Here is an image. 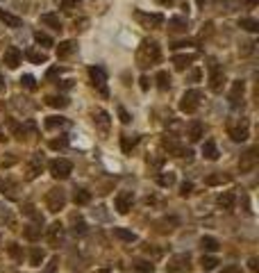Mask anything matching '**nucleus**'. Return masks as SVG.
I'll list each match as a JSON object with an SVG mask.
<instances>
[{"mask_svg":"<svg viewBox=\"0 0 259 273\" xmlns=\"http://www.w3.org/2000/svg\"><path fill=\"white\" fill-rule=\"evenodd\" d=\"M200 266L205 268V271H214V268L218 266V259H216L214 255H202V257H200Z\"/></svg>","mask_w":259,"mask_h":273,"instance_id":"34","label":"nucleus"},{"mask_svg":"<svg viewBox=\"0 0 259 273\" xmlns=\"http://www.w3.org/2000/svg\"><path fill=\"white\" fill-rule=\"evenodd\" d=\"M41 237V225H28L25 228V239H30V241H37V239Z\"/></svg>","mask_w":259,"mask_h":273,"instance_id":"36","label":"nucleus"},{"mask_svg":"<svg viewBox=\"0 0 259 273\" xmlns=\"http://www.w3.org/2000/svg\"><path fill=\"white\" fill-rule=\"evenodd\" d=\"M57 264H59V257H53V259H50V264L46 266L44 273H57Z\"/></svg>","mask_w":259,"mask_h":273,"instance_id":"48","label":"nucleus"},{"mask_svg":"<svg viewBox=\"0 0 259 273\" xmlns=\"http://www.w3.org/2000/svg\"><path fill=\"white\" fill-rule=\"evenodd\" d=\"M157 3H161V5H171L173 0H157Z\"/></svg>","mask_w":259,"mask_h":273,"instance_id":"53","label":"nucleus"},{"mask_svg":"<svg viewBox=\"0 0 259 273\" xmlns=\"http://www.w3.org/2000/svg\"><path fill=\"white\" fill-rule=\"evenodd\" d=\"M245 3H248V5H257V0H245Z\"/></svg>","mask_w":259,"mask_h":273,"instance_id":"55","label":"nucleus"},{"mask_svg":"<svg viewBox=\"0 0 259 273\" xmlns=\"http://www.w3.org/2000/svg\"><path fill=\"white\" fill-rule=\"evenodd\" d=\"M159 60H161V48H159V44H157V41H152V39L141 41V46H139V50H137V62H139V66H141V69H148V66L157 64Z\"/></svg>","mask_w":259,"mask_h":273,"instance_id":"1","label":"nucleus"},{"mask_svg":"<svg viewBox=\"0 0 259 273\" xmlns=\"http://www.w3.org/2000/svg\"><path fill=\"white\" fill-rule=\"evenodd\" d=\"M259 162V155H257V148H250L245 155H241L239 159V169L241 173H250V171H254V166H257Z\"/></svg>","mask_w":259,"mask_h":273,"instance_id":"10","label":"nucleus"},{"mask_svg":"<svg viewBox=\"0 0 259 273\" xmlns=\"http://www.w3.org/2000/svg\"><path fill=\"white\" fill-rule=\"evenodd\" d=\"M225 87V73L223 69H220L216 62H211L209 64V89L214 91V94H220Z\"/></svg>","mask_w":259,"mask_h":273,"instance_id":"4","label":"nucleus"},{"mask_svg":"<svg viewBox=\"0 0 259 273\" xmlns=\"http://www.w3.org/2000/svg\"><path fill=\"white\" fill-rule=\"evenodd\" d=\"M35 41H37L39 46H44V48H50V46H55V41L50 39V37L46 35V32H41V30L35 32Z\"/></svg>","mask_w":259,"mask_h":273,"instance_id":"35","label":"nucleus"},{"mask_svg":"<svg viewBox=\"0 0 259 273\" xmlns=\"http://www.w3.org/2000/svg\"><path fill=\"white\" fill-rule=\"evenodd\" d=\"M137 144H139V134H123V137H121L123 153H130V150H132Z\"/></svg>","mask_w":259,"mask_h":273,"instance_id":"21","label":"nucleus"},{"mask_svg":"<svg viewBox=\"0 0 259 273\" xmlns=\"http://www.w3.org/2000/svg\"><path fill=\"white\" fill-rule=\"evenodd\" d=\"M41 23L53 28V30H57V32L62 30V21H59V16H55V14H44L41 16Z\"/></svg>","mask_w":259,"mask_h":273,"instance_id":"26","label":"nucleus"},{"mask_svg":"<svg viewBox=\"0 0 259 273\" xmlns=\"http://www.w3.org/2000/svg\"><path fill=\"white\" fill-rule=\"evenodd\" d=\"M202 155H205L207 159H211V162L218 159V148H216L214 141H205V144H202Z\"/></svg>","mask_w":259,"mask_h":273,"instance_id":"27","label":"nucleus"},{"mask_svg":"<svg viewBox=\"0 0 259 273\" xmlns=\"http://www.w3.org/2000/svg\"><path fill=\"white\" fill-rule=\"evenodd\" d=\"M175 182V173H159L157 175V184L159 187H171Z\"/></svg>","mask_w":259,"mask_h":273,"instance_id":"37","label":"nucleus"},{"mask_svg":"<svg viewBox=\"0 0 259 273\" xmlns=\"http://www.w3.org/2000/svg\"><path fill=\"white\" fill-rule=\"evenodd\" d=\"M243 89H245L243 80H234L232 91H230V103H232V107H239V98L243 96Z\"/></svg>","mask_w":259,"mask_h":273,"instance_id":"17","label":"nucleus"},{"mask_svg":"<svg viewBox=\"0 0 259 273\" xmlns=\"http://www.w3.org/2000/svg\"><path fill=\"white\" fill-rule=\"evenodd\" d=\"M7 250H10V255L16 259V262H23V250H21L19 243H10V248Z\"/></svg>","mask_w":259,"mask_h":273,"instance_id":"42","label":"nucleus"},{"mask_svg":"<svg viewBox=\"0 0 259 273\" xmlns=\"http://www.w3.org/2000/svg\"><path fill=\"white\" fill-rule=\"evenodd\" d=\"M248 268L257 273V271H259V259H257V257H250V259H248Z\"/></svg>","mask_w":259,"mask_h":273,"instance_id":"50","label":"nucleus"},{"mask_svg":"<svg viewBox=\"0 0 259 273\" xmlns=\"http://www.w3.org/2000/svg\"><path fill=\"white\" fill-rule=\"evenodd\" d=\"M28 60L32 62V64H46V62H48V55L39 53V50H28Z\"/></svg>","mask_w":259,"mask_h":273,"instance_id":"31","label":"nucleus"},{"mask_svg":"<svg viewBox=\"0 0 259 273\" xmlns=\"http://www.w3.org/2000/svg\"><path fill=\"white\" fill-rule=\"evenodd\" d=\"M48 169H50V173H53V178H57V180H66L71 173H73V164H71L69 159L57 157V159H53V162L48 164Z\"/></svg>","mask_w":259,"mask_h":273,"instance_id":"3","label":"nucleus"},{"mask_svg":"<svg viewBox=\"0 0 259 273\" xmlns=\"http://www.w3.org/2000/svg\"><path fill=\"white\" fill-rule=\"evenodd\" d=\"M200 246H202V250H207V253H216V250L220 248L218 239H214V237H202L200 239Z\"/></svg>","mask_w":259,"mask_h":273,"instance_id":"25","label":"nucleus"},{"mask_svg":"<svg viewBox=\"0 0 259 273\" xmlns=\"http://www.w3.org/2000/svg\"><path fill=\"white\" fill-rule=\"evenodd\" d=\"M161 146H164L168 153H175V155H180V157H182V153H184V148H182L173 137H164V139H161Z\"/></svg>","mask_w":259,"mask_h":273,"instance_id":"22","label":"nucleus"},{"mask_svg":"<svg viewBox=\"0 0 259 273\" xmlns=\"http://www.w3.org/2000/svg\"><path fill=\"white\" fill-rule=\"evenodd\" d=\"M73 232L75 234H84V232H87V223H84L82 218H75V221H73Z\"/></svg>","mask_w":259,"mask_h":273,"instance_id":"44","label":"nucleus"},{"mask_svg":"<svg viewBox=\"0 0 259 273\" xmlns=\"http://www.w3.org/2000/svg\"><path fill=\"white\" fill-rule=\"evenodd\" d=\"M227 134H230L234 141H245L248 139V123H241V125H230L227 128Z\"/></svg>","mask_w":259,"mask_h":273,"instance_id":"14","label":"nucleus"},{"mask_svg":"<svg viewBox=\"0 0 259 273\" xmlns=\"http://www.w3.org/2000/svg\"><path fill=\"white\" fill-rule=\"evenodd\" d=\"M82 0H62V10H66V12H71L73 7H78Z\"/></svg>","mask_w":259,"mask_h":273,"instance_id":"46","label":"nucleus"},{"mask_svg":"<svg viewBox=\"0 0 259 273\" xmlns=\"http://www.w3.org/2000/svg\"><path fill=\"white\" fill-rule=\"evenodd\" d=\"M196 3H198V5H205V3H207V0H196Z\"/></svg>","mask_w":259,"mask_h":273,"instance_id":"56","label":"nucleus"},{"mask_svg":"<svg viewBox=\"0 0 259 273\" xmlns=\"http://www.w3.org/2000/svg\"><path fill=\"white\" fill-rule=\"evenodd\" d=\"M193 60H196V55H193V53H189V55H175V57H173V64H175L177 71H184Z\"/></svg>","mask_w":259,"mask_h":273,"instance_id":"19","label":"nucleus"},{"mask_svg":"<svg viewBox=\"0 0 259 273\" xmlns=\"http://www.w3.org/2000/svg\"><path fill=\"white\" fill-rule=\"evenodd\" d=\"M239 28H243V30H248V32H257L259 30V23L254 19H241L239 21Z\"/></svg>","mask_w":259,"mask_h":273,"instance_id":"38","label":"nucleus"},{"mask_svg":"<svg viewBox=\"0 0 259 273\" xmlns=\"http://www.w3.org/2000/svg\"><path fill=\"white\" fill-rule=\"evenodd\" d=\"M230 175H225V173H214V175H209V178L205 180L209 187H216V184H225V182H230Z\"/></svg>","mask_w":259,"mask_h":273,"instance_id":"32","label":"nucleus"},{"mask_svg":"<svg viewBox=\"0 0 259 273\" xmlns=\"http://www.w3.org/2000/svg\"><path fill=\"white\" fill-rule=\"evenodd\" d=\"M191 191H193V184H191V182H182V187H180V194H182V196H189Z\"/></svg>","mask_w":259,"mask_h":273,"instance_id":"49","label":"nucleus"},{"mask_svg":"<svg viewBox=\"0 0 259 273\" xmlns=\"http://www.w3.org/2000/svg\"><path fill=\"white\" fill-rule=\"evenodd\" d=\"M0 21H3L7 28H21V25H23V21H21L19 16L10 14V12H5V10H0Z\"/></svg>","mask_w":259,"mask_h":273,"instance_id":"20","label":"nucleus"},{"mask_svg":"<svg viewBox=\"0 0 259 273\" xmlns=\"http://www.w3.org/2000/svg\"><path fill=\"white\" fill-rule=\"evenodd\" d=\"M62 234H64V225L59 223V221H55V223L46 230V239H48L53 246H57V243L62 241Z\"/></svg>","mask_w":259,"mask_h":273,"instance_id":"13","label":"nucleus"},{"mask_svg":"<svg viewBox=\"0 0 259 273\" xmlns=\"http://www.w3.org/2000/svg\"><path fill=\"white\" fill-rule=\"evenodd\" d=\"M41 262H44V250L32 248V253H30V264H32V266H41Z\"/></svg>","mask_w":259,"mask_h":273,"instance_id":"39","label":"nucleus"},{"mask_svg":"<svg viewBox=\"0 0 259 273\" xmlns=\"http://www.w3.org/2000/svg\"><path fill=\"white\" fill-rule=\"evenodd\" d=\"M89 78H91L93 87H98V89L103 91V96H107V87H105V82H107V73H105L103 66H89Z\"/></svg>","mask_w":259,"mask_h":273,"instance_id":"7","label":"nucleus"},{"mask_svg":"<svg viewBox=\"0 0 259 273\" xmlns=\"http://www.w3.org/2000/svg\"><path fill=\"white\" fill-rule=\"evenodd\" d=\"M96 273H109V268H98Z\"/></svg>","mask_w":259,"mask_h":273,"instance_id":"54","label":"nucleus"},{"mask_svg":"<svg viewBox=\"0 0 259 273\" xmlns=\"http://www.w3.org/2000/svg\"><path fill=\"white\" fill-rule=\"evenodd\" d=\"M46 205H48L50 212H59L66 205V194H64L62 189H50L48 196H46Z\"/></svg>","mask_w":259,"mask_h":273,"instance_id":"6","label":"nucleus"},{"mask_svg":"<svg viewBox=\"0 0 259 273\" xmlns=\"http://www.w3.org/2000/svg\"><path fill=\"white\" fill-rule=\"evenodd\" d=\"M46 105H50V107H55V109H64L69 105V100L64 98V96H48V98H46Z\"/></svg>","mask_w":259,"mask_h":273,"instance_id":"29","label":"nucleus"},{"mask_svg":"<svg viewBox=\"0 0 259 273\" xmlns=\"http://www.w3.org/2000/svg\"><path fill=\"white\" fill-rule=\"evenodd\" d=\"M157 87H159L161 91H166L168 87H171V75H168V71H159V73H157Z\"/></svg>","mask_w":259,"mask_h":273,"instance_id":"30","label":"nucleus"},{"mask_svg":"<svg viewBox=\"0 0 259 273\" xmlns=\"http://www.w3.org/2000/svg\"><path fill=\"white\" fill-rule=\"evenodd\" d=\"M91 121H93V125H96V128H98L100 132H109L112 119H109V114L105 112V109H100V107L91 109Z\"/></svg>","mask_w":259,"mask_h":273,"instance_id":"8","label":"nucleus"},{"mask_svg":"<svg viewBox=\"0 0 259 273\" xmlns=\"http://www.w3.org/2000/svg\"><path fill=\"white\" fill-rule=\"evenodd\" d=\"M73 200H75V205H87L91 200V194H89L87 189H75Z\"/></svg>","mask_w":259,"mask_h":273,"instance_id":"33","label":"nucleus"},{"mask_svg":"<svg viewBox=\"0 0 259 273\" xmlns=\"http://www.w3.org/2000/svg\"><path fill=\"white\" fill-rule=\"evenodd\" d=\"M168 28H171V32H186L189 30V21L182 19V16H173L168 21Z\"/></svg>","mask_w":259,"mask_h":273,"instance_id":"18","label":"nucleus"},{"mask_svg":"<svg viewBox=\"0 0 259 273\" xmlns=\"http://www.w3.org/2000/svg\"><path fill=\"white\" fill-rule=\"evenodd\" d=\"M21 60H23V55H21V50L16 48V46H12V48L5 50V64H7V69H19Z\"/></svg>","mask_w":259,"mask_h":273,"instance_id":"12","label":"nucleus"},{"mask_svg":"<svg viewBox=\"0 0 259 273\" xmlns=\"http://www.w3.org/2000/svg\"><path fill=\"white\" fill-rule=\"evenodd\" d=\"M216 203H218V207H223V209H232L234 207V194H232V191H223V194L216 198Z\"/></svg>","mask_w":259,"mask_h":273,"instance_id":"24","label":"nucleus"},{"mask_svg":"<svg viewBox=\"0 0 259 273\" xmlns=\"http://www.w3.org/2000/svg\"><path fill=\"white\" fill-rule=\"evenodd\" d=\"M134 268H137L139 273H152L155 271V266H152L148 259H137V262H134Z\"/></svg>","mask_w":259,"mask_h":273,"instance_id":"40","label":"nucleus"},{"mask_svg":"<svg viewBox=\"0 0 259 273\" xmlns=\"http://www.w3.org/2000/svg\"><path fill=\"white\" fill-rule=\"evenodd\" d=\"M64 123H66V119H62V116H48V119H46V128H48V130L62 128Z\"/></svg>","mask_w":259,"mask_h":273,"instance_id":"41","label":"nucleus"},{"mask_svg":"<svg viewBox=\"0 0 259 273\" xmlns=\"http://www.w3.org/2000/svg\"><path fill=\"white\" fill-rule=\"evenodd\" d=\"M189 253H182V255H175V257H171V262L166 264V271L168 273H180V271H186L189 268Z\"/></svg>","mask_w":259,"mask_h":273,"instance_id":"11","label":"nucleus"},{"mask_svg":"<svg viewBox=\"0 0 259 273\" xmlns=\"http://www.w3.org/2000/svg\"><path fill=\"white\" fill-rule=\"evenodd\" d=\"M132 203H134L132 191H121V194L114 198V207H116L118 214H127L130 209H132Z\"/></svg>","mask_w":259,"mask_h":273,"instance_id":"9","label":"nucleus"},{"mask_svg":"<svg viewBox=\"0 0 259 273\" xmlns=\"http://www.w3.org/2000/svg\"><path fill=\"white\" fill-rule=\"evenodd\" d=\"M114 237H116V239H121V241L132 243L134 239H137V234H134V232H130V230H125V228H114Z\"/></svg>","mask_w":259,"mask_h":273,"instance_id":"28","label":"nucleus"},{"mask_svg":"<svg viewBox=\"0 0 259 273\" xmlns=\"http://www.w3.org/2000/svg\"><path fill=\"white\" fill-rule=\"evenodd\" d=\"M134 19H137L143 28H148V30H157V28L164 25V16L161 14H146V12H141V10L134 12Z\"/></svg>","mask_w":259,"mask_h":273,"instance_id":"5","label":"nucleus"},{"mask_svg":"<svg viewBox=\"0 0 259 273\" xmlns=\"http://www.w3.org/2000/svg\"><path fill=\"white\" fill-rule=\"evenodd\" d=\"M66 146H69V139H66V137H62V139H53V141H50V148H53V150L66 148Z\"/></svg>","mask_w":259,"mask_h":273,"instance_id":"45","label":"nucleus"},{"mask_svg":"<svg viewBox=\"0 0 259 273\" xmlns=\"http://www.w3.org/2000/svg\"><path fill=\"white\" fill-rule=\"evenodd\" d=\"M21 87H25V89H37V80L32 78V75H23V78H21Z\"/></svg>","mask_w":259,"mask_h":273,"instance_id":"43","label":"nucleus"},{"mask_svg":"<svg viewBox=\"0 0 259 273\" xmlns=\"http://www.w3.org/2000/svg\"><path fill=\"white\" fill-rule=\"evenodd\" d=\"M41 169H44V157H41V155H32V159H30V164H28V180L37 178V175L41 173Z\"/></svg>","mask_w":259,"mask_h":273,"instance_id":"15","label":"nucleus"},{"mask_svg":"<svg viewBox=\"0 0 259 273\" xmlns=\"http://www.w3.org/2000/svg\"><path fill=\"white\" fill-rule=\"evenodd\" d=\"M186 137H189V141H200L202 137H205V125H202L200 121H191Z\"/></svg>","mask_w":259,"mask_h":273,"instance_id":"16","label":"nucleus"},{"mask_svg":"<svg viewBox=\"0 0 259 273\" xmlns=\"http://www.w3.org/2000/svg\"><path fill=\"white\" fill-rule=\"evenodd\" d=\"M73 50H75V41H71V39L69 41H62V44L57 46V57H59V60H66V57H69Z\"/></svg>","mask_w":259,"mask_h":273,"instance_id":"23","label":"nucleus"},{"mask_svg":"<svg viewBox=\"0 0 259 273\" xmlns=\"http://www.w3.org/2000/svg\"><path fill=\"white\" fill-rule=\"evenodd\" d=\"M141 89H143V91L148 89V78H146V75H143V78H141Z\"/></svg>","mask_w":259,"mask_h":273,"instance_id":"51","label":"nucleus"},{"mask_svg":"<svg viewBox=\"0 0 259 273\" xmlns=\"http://www.w3.org/2000/svg\"><path fill=\"white\" fill-rule=\"evenodd\" d=\"M118 116H121V121H123V123H130V121H132V116H130V114H127V109L125 107H118Z\"/></svg>","mask_w":259,"mask_h":273,"instance_id":"47","label":"nucleus"},{"mask_svg":"<svg viewBox=\"0 0 259 273\" xmlns=\"http://www.w3.org/2000/svg\"><path fill=\"white\" fill-rule=\"evenodd\" d=\"M3 91H5V78L0 75V94H3Z\"/></svg>","mask_w":259,"mask_h":273,"instance_id":"52","label":"nucleus"},{"mask_svg":"<svg viewBox=\"0 0 259 273\" xmlns=\"http://www.w3.org/2000/svg\"><path fill=\"white\" fill-rule=\"evenodd\" d=\"M200 98H202V91L200 89H189L180 100V109L184 114H193L198 107H200Z\"/></svg>","mask_w":259,"mask_h":273,"instance_id":"2","label":"nucleus"}]
</instances>
